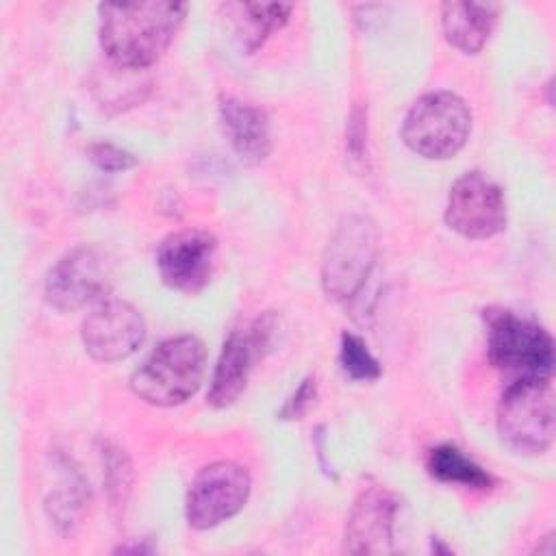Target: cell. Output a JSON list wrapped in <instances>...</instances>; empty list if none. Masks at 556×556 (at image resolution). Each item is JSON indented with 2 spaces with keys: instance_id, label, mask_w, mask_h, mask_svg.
Returning a JSON list of instances; mask_svg holds the SVG:
<instances>
[{
  "instance_id": "cell-1",
  "label": "cell",
  "mask_w": 556,
  "mask_h": 556,
  "mask_svg": "<svg viewBox=\"0 0 556 556\" xmlns=\"http://www.w3.org/2000/svg\"><path fill=\"white\" fill-rule=\"evenodd\" d=\"M100 46L124 70L156 63L174 41L185 15L182 2L100 4Z\"/></svg>"
},
{
  "instance_id": "cell-2",
  "label": "cell",
  "mask_w": 556,
  "mask_h": 556,
  "mask_svg": "<svg viewBox=\"0 0 556 556\" xmlns=\"http://www.w3.org/2000/svg\"><path fill=\"white\" fill-rule=\"evenodd\" d=\"M206 348L193 334L163 341L130 376L132 393L152 406H176L202 384Z\"/></svg>"
},
{
  "instance_id": "cell-3",
  "label": "cell",
  "mask_w": 556,
  "mask_h": 556,
  "mask_svg": "<svg viewBox=\"0 0 556 556\" xmlns=\"http://www.w3.org/2000/svg\"><path fill=\"white\" fill-rule=\"evenodd\" d=\"M497 430L502 441L517 454H543L556 432L552 376L517 378L502 393Z\"/></svg>"
},
{
  "instance_id": "cell-4",
  "label": "cell",
  "mask_w": 556,
  "mask_h": 556,
  "mask_svg": "<svg viewBox=\"0 0 556 556\" xmlns=\"http://www.w3.org/2000/svg\"><path fill=\"white\" fill-rule=\"evenodd\" d=\"M471 111L452 91H432L413 102L402 124L404 143L424 159H450L469 139Z\"/></svg>"
},
{
  "instance_id": "cell-5",
  "label": "cell",
  "mask_w": 556,
  "mask_h": 556,
  "mask_svg": "<svg viewBox=\"0 0 556 556\" xmlns=\"http://www.w3.org/2000/svg\"><path fill=\"white\" fill-rule=\"evenodd\" d=\"M378 254V230L369 217L348 215L328 239L321 261V285L328 298H354L365 285Z\"/></svg>"
},
{
  "instance_id": "cell-6",
  "label": "cell",
  "mask_w": 556,
  "mask_h": 556,
  "mask_svg": "<svg viewBox=\"0 0 556 556\" xmlns=\"http://www.w3.org/2000/svg\"><path fill=\"white\" fill-rule=\"evenodd\" d=\"M489 361L500 369L523 371V376H552L554 341L539 324L510 311L489 315Z\"/></svg>"
},
{
  "instance_id": "cell-7",
  "label": "cell",
  "mask_w": 556,
  "mask_h": 556,
  "mask_svg": "<svg viewBox=\"0 0 556 556\" xmlns=\"http://www.w3.org/2000/svg\"><path fill=\"white\" fill-rule=\"evenodd\" d=\"M250 473L232 460L206 465L191 482L185 500L187 523L195 530H208L235 517L248 502Z\"/></svg>"
},
{
  "instance_id": "cell-8",
  "label": "cell",
  "mask_w": 556,
  "mask_h": 556,
  "mask_svg": "<svg viewBox=\"0 0 556 556\" xmlns=\"http://www.w3.org/2000/svg\"><path fill=\"white\" fill-rule=\"evenodd\" d=\"M113 282L109 256L98 248H76L54 263L46 280V298L59 311H76L104 298Z\"/></svg>"
},
{
  "instance_id": "cell-9",
  "label": "cell",
  "mask_w": 556,
  "mask_h": 556,
  "mask_svg": "<svg viewBox=\"0 0 556 556\" xmlns=\"http://www.w3.org/2000/svg\"><path fill=\"white\" fill-rule=\"evenodd\" d=\"M445 222L469 239H489L506 226L502 189L480 172H465L450 189Z\"/></svg>"
},
{
  "instance_id": "cell-10",
  "label": "cell",
  "mask_w": 556,
  "mask_h": 556,
  "mask_svg": "<svg viewBox=\"0 0 556 556\" xmlns=\"http://www.w3.org/2000/svg\"><path fill=\"white\" fill-rule=\"evenodd\" d=\"M217 241L211 232L189 228L172 232L156 252V267L163 282L180 293H200L215 267Z\"/></svg>"
},
{
  "instance_id": "cell-11",
  "label": "cell",
  "mask_w": 556,
  "mask_h": 556,
  "mask_svg": "<svg viewBox=\"0 0 556 556\" xmlns=\"http://www.w3.org/2000/svg\"><path fill=\"white\" fill-rule=\"evenodd\" d=\"M146 337L141 313L124 300H102L83 321V343L89 356L115 363L130 356Z\"/></svg>"
},
{
  "instance_id": "cell-12",
  "label": "cell",
  "mask_w": 556,
  "mask_h": 556,
  "mask_svg": "<svg viewBox=\"0 0 556 556\" xmlns=\"http://www.w3.org/2000/svg\"><path fill=\"white\" fill-rule=\"evenodd\" d=\"M271 324L267 317L258 319L248 332H232L224 343L219 361L213 371L208 404L215 408L230 406L245 389L254 354L267 343Z\"/></svg>"
},
{
  "instance_id": "cell-13",
  "label": "cell",
  "mask_w": 556,
  "mask_h": 556,
  "mask_svg": "<svg viewBox=\"0 0 556 556\" xmlns=\"http://www.w3.org/2000/svg\"><path fill=\"white\" fill-rule=\"evenodd\" d=\"M397 502L382 489H367L352 506L345 526V552L384 554L391 552L393 519Z\"/></svg>"
},
{
  "instance_id": "cell-14",
  "label": "cell",
  "mask_w": 556,
  "mask_h": 556,
  "mask_svg": "<svg viewBox=\"0 0 556 556\" xmlns=\"http://www.w3.org/2000/svg\"><path fill=\"white\" fill-rule=\"evenodd\" d=\"M219 117L224 132L241 161L254 165L269 154L271 139L265 111L226 96L219 100Z\"/></svg>"
},
{
  "instance_id": "cell-15",
  "label": "cell",
  "mask_w": 556,
  "mask_h": 556,
  "mask_svg": "<svg viewBox=\"0 0 556 556\" xmlns=\"http://www.w3.org/2000/svg\"><path fill=\"white\" fill-rule=\"evenodd\" d=\"M497 15L500 7L493 2H445L441 7L445 39L460 52L476 54L489 41Z\"/></svg>"
},
{
  "instance_id": "cell-16",
  "label": "cell",
  "mask_w": 556,
  "mask_h": 556,
  "mask_svg": "<svg viewBox=\"0 0 556 556\" xmlns=\"http://www.w3.org/2000/svg\"><path fill=\"white\" fill-rule=\"evenodd\" d=\"M428 471L441 482H456L471 489H489V473L454 445H437L428 454Z\"/></svg>"
},
{
  "instance_id": "cell-17",
  "label": "cell",
  "mask_w": 556,
  "mask_h": 556,
  "mask_svg": "<svg viewBox=\"0 0 556 556\" xmlns=\"http://www.w3.org/2000/svg\"><path fill=\"white\" fill-rule=\"evenodd\" d=\"M237 9L245 15L243 24V41L248 43V50H254L263 43V39L287 24L293 7L282 2H245L237 4Z\"/></svg>"
},
{
  "instance_id": "cell-18",
  "label": "cell",
  "mask_w": 556,
  "mask_h": 556,
  "mask_svg": "<svg viewBox=\"0 0 556 556\" xmlns=\"http://www.w3.org/2000/svg\"><path fill=\"white\" fill-rule=\"evenodd\" d=\"M341 367L354 380H376L380 376V363L369 352L365 341L352 332L341 334Z\"/></svg>"
},
{
  "instance_id": "cell-19",
  "label": "cell",
  "mask_w": 556,
  "mask_h": 556,
  "mask_svg": "<svg viewBox=\"0 0 556 556\" xmlns=\"http://www.w3.org/2000/svg\"><path fill=\"white\" fill-rule=\"evenodd\" d=\"M130 480H132V471L124 450H119L117 445H106L104 447V482H106V491L113 506H124L126 495L130 491Z\"/></svg>"
},
{
  "instance_id": "cell-20",
  "label": "cell",
  "mask_w": 556,
  "mask_h": 556,
  "mask_svg": "<svg viewBox=\"0 0 556 556\" xmlns=\"http://www.w3.org/2000/svg\"><path fill=\"white\" fill-rule=\"evenodd\" d=\"M89 159L104 172H126L137 165V159L130 152L109 141H98L89 146Z\"/></svg>"
},
{
  "instance_id": "cell-21",
  "label": "cell",
  "mask_w": 556,
  "mask_h": 556,
  "mask_svg": "<svg viewBox=\"0 0 556 556\" xmlns=\"http://www.w3.org/2000/svg\"><path fill=\"white\" fill-rule=\"evenodd\" d=\"M313 397H315V380L306 378L298 387V391L291 395V400H287L285 408L280 410V417L282 419H300L306 413V408L311 406Z\"/></svg>"
}]
</instances>
